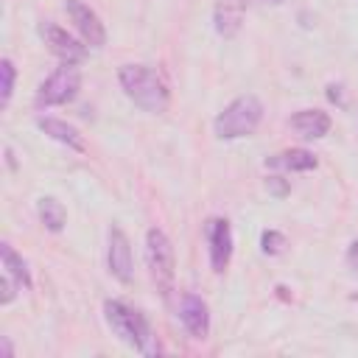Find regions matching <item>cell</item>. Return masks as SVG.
Segmentation results:
<instances>
[{
    "instance_id": "cell-24",
    "label": "cell",
    "mask_w": 358,
    "mask_h": 358,
    "mask_svg": "<svg viewBox=\"0 0 358 358\" xmlns=\"http://www.w3.org/2000/svg\"><path fill=\"white\" fill-rule=\"evenodd\" d=\"M6 162H8V168H11V171L17 168V159H14V151H11L8 145H6Z\"/></svg>"
},
{
    "instance_id": "cell-12",
    "label": "cell",
    "mask_w": 358,
    "mask_h": 358,
    "mask_svg": "<svg viewBox=\"0 0 358 358\" xmlns=\"http://www.w3.org/2000/svg\"><path fill=\"white\" fill-rule=\"evenodd\" d=\"M34 123H36V129H39V131H45L50 140H56V143L67 145L70 151H84V148H87V145H84L81 131H78L73 123L62 120V117H53V115H36V117H34Z\"/></svg>"
},
{
    "instance_id": "cell-16",
    "label": "cell",
    "mask_w": 358,
    "mask_h": 358,
    "mask_svg": "<svg viewBox=\"0 0 358 358\" xmlns=\"http://www.w3.org/2000/svg\"><path fill=\"white\" fill-rule=\"evenodd\" d=\"M36 215H39V221H42V227H45L48 232H62L64 224H67V210H64V204H62L59 199H53V196H42V199L36 201Z\"/></svg>"
},
{
    "instance_id": "cell-6",
    "label": "cell",
    "mask_w": 358,
    "mask_h": 358,
    "mask_svg": "<svg viewBox=\"0 0 358 358\" xmlns=\"http://www.w3.org/2000/svg\"><path fill=\"white\" fill-rule=\"evenodd\" d=\"M204 238H207V255H210V268L215 274H224L232 252H235V238H232V227L227 218L213 215L204 221Z\"/></svg>"
},
{
    "instance_id": "cell-17",
    "label": "cell",
    "mask_w": 358,
    "mask_h": 358,
    "mask_svg": "<svg viewBox=\"0 0 358 358\" xmlns=\"http://www.w3.org/2000/svg\"><path fill=\"white\" fill-rule=\"evenodd\" d=\"M14 81H17V67L8 56L0 59V109H6L11 103L14 95Z\"/></svg>"
},
{
    "instance_id": "cell-18",
    "label": "cell",
    "mask_w": 358,
    "mask_h": 358,
    "mask_svg": "<svg viewBox=\"0 0 358 358\" xmlns=\"http://www.w3.org/2000/svg\"><path fill=\"white\" fill-rule=\"evenodd\" d=\"M288 246V241H285V235L282 232H277V229H263L260 232V249H263V255H280L282 249Z\"/></svg>"
},
{
    "instance_id": "cell-14",
    "label": "cell",
    "mask_w": 358,
    "mask_h": 358,
    "mask_svg": "<svg viewBox=\"0 0 358 358\" xmlns=\"http://www.w3.org/2000/svg\"><path fill=\"white\" fill-rule=\"evenodd\" d=\"M316 165H319V159L308 148H285V151L271 154L266 159V168H271V171H291V173H305V171H313Z\"/></svg>"
},
{
    "instance_id": "cell-5",
    "label": "cell",
    "mask_w": 358,
    "mask_h": 358,
    "mask_svg": "<svg viewBox=\"0 0 358 358\" xmlns=\"http://www.w3.org/2000/svg\"><path fill=\"white\" fill-rule=\"evenodd\" d=\"M81 90V70L78 64H70V62H62L39 87H36V95H34V103L36 109H48V106H62V103H70Z\"/></svg>"
},
{
    "instance_id": "cell-9",
    "label": "cell",
    "mask_w": 358,
    "mask_h": 358,
    "mask_svg": "<svg viewBox=\"0 0 358 358\" xmlns=\"http://www.w3.org/2000/svg\"><path fill=\"white\" fill-rule=\"evenodd\" d=\"M39 36L48 45V50L59 59V62H70L78 64L87 56V45L78 42L76 36H70L64 28H59L56 22H39Z\"/></svg>"
},
{
    "instance_id": "cell-2",
    "label": "cell",
    "mask_w": 358,
    "mask_h": 358,
    "mask_svg": "<svg viewBox=\"0 0 358 358\" xmlns=\"http://www.w3.org/2000/svg\"><path fill=\"white\" fill-rule=\"evenodd\" d=\"M103 319L109 324V330L123 341L129 344L131 350H137L140 355H157L159 352V344H157V336L145 319L143 310L131 308L129 302L123 299H106L103 302Z\"/></svg>"
},
{
    "instance_id": "cell-3",
    "label": "cell",
    "mask_w": 358,
    "mask_h": 358,
    "mask_svg": "<svg viewBox=\"0 0 358 358\" xmlns=\"http://www.w3.org/2000/svg\"><path fill=\"white\" fill-rule=\"evenodd\" d=\"M263 120V103L257 95L246 92V95H238L232 98L213 120V131L218 140H241V137H249Z\"/></svg>"
},
{
    "instance_id": "cell-23",
    "label": "cell",
    "mask_w": 358,
    "mask_h": 358,
    "mask_svg": "<svg viewBox=\"0 0 358 358\" xmlns=\"http://www.w3.org/2000/svg\"><path fill=\"white\" fill-rule=\"evenodd\" d=\"M0 355H3V358H11V355H14V350H11V344H8V338H0Z\"/></svg>"
},
{
    "instance_id": "cell-8",
    "label": "cell",
    "mask_w": 358,
    "mask_h": 358,
    "mask_svg": "<svg viewBox=\"0 0 358 358\" xmlns=\"http://www.w3.org/2000/svg\"><path fill=\"white\" fill-rule=\"evenodd\" d=\"M64 8H67V17L76 25L84 45H90V48H103L106 45V28H103L101 17L84 0H64Z\"/></svg>"
},
{
    "instance_id": "cell-22",
    "label": "cell",
    "mask_w": 358,
    "mask_h": 358,
    "mask_svg": "<svg viewBox=\"0 0 358 358\" xmlns=\"http://www.w3.org/2000/svg\"><path fill=\"white\" fill-rule=\"evenodd\" d=\"M327 98H330L333 103H338V106H341V103H344V98H341V87L330 84V87H327Z\"/></svg>"
},
{
    "instance_id": "cell-7",
    "label": "cell",
    "mask_w": 358,
    "mask_h": 358,
    "mask_svg": "<svg viewBox=\"0 0 358 358\" xmlns=\"http://www.w3.org/2000/svg\"><path fill=\"white\" fill-rule=\"evenodd\" d=\"M106 266H109V274L117 282L129 285L134 280L131 241H129V235L120 227H109V235H106Z\"/></svg>"
},
{
    "instance_id": "cell-15",
    "label": "cell",
    "mask_w": 358,
    "mask_h": 358,
    "mask_svg": "<svg viewBox=\"0 0 358 358\" xmlns=\"http://www.w3.org/2000/svg\"><path fill=\"white\" fill-rule=\"evenodd\" d=\"M0 263H3V271L20 285V291H31L34 288V280H31V268H28V263L22 260V255H17L14 252V246L11 243H0Z\"/></svg>"
},
{
    "instance_id": "cell-4",
    "label": "cell",
    "mask_w": 358,
    "mask_h": 358,
    "mask_svg": "<svg viewBox=\"0 0 358 358\" xmlns=\"http://www.w3.org/2000/svg\"><path fill=\"white\" fill-rule=\"evenodd\" d=\"M145 260H148V268H151V277H154L157 288L162 291V296H168L173 291L176 255H173L171 238L159 227H151L145 232Z\"/></svg>"
},
{
    "instance_id": "cell-11",
    "label": "cell",
    "mask_w": 358,
    "mask_h": 358,
    "mask_svg": "<svg viewBox=\"0 0 358 358\" xmlns=\"http://www.w3.org/2000/svg\"><path fill=\"white\" fill-rule=\"evenodd\" d=\"M246 17V0H215L213 6V25L215 34L224 39H232Z\"/></svg>"
},
{
    "instance_id": "cell-20",
    "label": "cell",
    "mask_w": 358,
    "mask_h": 358,
    "mask_svg": "<svg viewBox=\"0 0 358 358\" xmlns=\"http://www.w3.org/2000/svg\"><path fill=\"white\" fill-rule=\"evenodd\" d=\"M266 187H268L274 196H285V193H288V185L282 182V176H268V179H266Z\"/></svg>"
},
{
    "instance_id": "cell-10",
    "label": "cell",
    "mask_w": 358,
    "mask_h": 358,
    "mask_svg": "<svg viewBox=\"0 0 358 358\" xmlns=\"http://www.w3.org/2000/svg\"><path fill=\"white\" fill-rule=\"evenodd\" d=\"M179 322H182V327L187 330L190 338H207L210 336V308H207V302L199 294L185 291L179 296Z\"/></svg>"
},
{
    "instance_id": "cell-19",
    "label": "cell",
    "mask_w": 358,
    "mask_h": 358,
    "mask_svg": "<svg viewBox=\"0 0 358 358\" xmlns=\"http://www.w3.org/2000/svg\"><path fill=\"white\" fill-rule=\"evenodd\" d=\"M0 291H3V294H0V302H3V305H11L14 296H17V291H20V285L3 271V277H0Z\"/></svg>"
},
{
    "instance_id": "cell-21",
    "label": "cell",
    "mask_w": 358,
    "mask_h": 358,
    "mask_svg": "<svg viewBox=\"0 0 358 358\" xmlns=\"http://www.w3.org/2000/svg\"><path fill=\"white\" fill-rule=\"evenodd\" d=\"M347 266L358 274V241H352V243H350V249H347Z\"/></svg>"
},
{
    "instance_id": "cell-1",
    "label": "cell",
    "mask_w": 358,
    "mask_h": 358,
    "mask_svg": "<svg viewBox=\"0 0 358 358\" xmlns=\"http://www.w3.org/2000/svg\"><path fill=\"white\" fill-rule=\"evenodd\" d=\"M117 81H120V90L126 92V98L137 106V109H143V112H148V115H159V112H165L168 109V103H171V90H168V84L162 81V76L154 70V67H148V64H123L120 70H117Z\"/></svg>"
},
{
    "instance_id": "cell-13",
    "label": "cell",
    "mask_w": 358,
    "mask_h": 358,
    "mask_svg": "<svg viewBox=\"0 0 358 358\" xmlns=\"http://www.w3.org/2000/svg\"><path fill=\"white\" fill-rule=\"evenodd\" d=\"M291 129L299 134V137H305V140H319V137H324L327 131H330V126H333V120H330V115L324 112V109H299V112H294L291 115Z\"/></svg>"
}]
</instances>
